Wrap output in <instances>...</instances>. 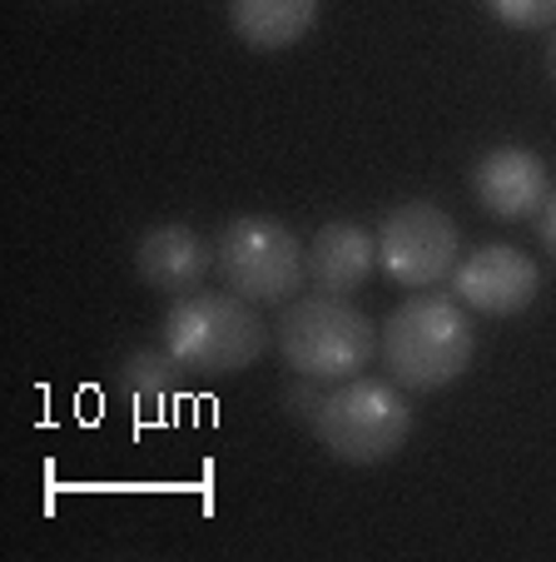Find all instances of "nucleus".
I'll use <instances>...</instances> for the list:
<instances>
[{
	"mask_svg": "<svg viewBox=\"0 0 556 562\" xmlns=\"http://www.w3.org/2000/svg\"><path fill=\"white\" fill-rule=\"evenodd\" d=\"M536 234H542L546 255L556 259V184H552V194H546V204L536 210Z\"/></svg>",
	"mask_w": 556,
	"mask_h": 562,
	"instance_id": "obj_15",
	"label": "nucleus"
},
{
	"mask_svg": "<svg viewBox=\"0 0 556 562\" xmlns=\"http://www.w3.org/2000/svg\"><path fill=\"white\" fill-rule=\"evenodd\" d=\"M512 31H556V0H483Z\"/></svg>",
	"mask_w": 556,
	"mask_h": 562,
	"instance_id": "obj_13",
	"label": "nucleus"
},
{
	"mask_svg": "<svg viewBox=\"0 0 556 562\" xmlns=\"http://www.w3.org/2000/svg\"><path fill=\"white\" fill-rule=\"evenodd\" d=\"M214 269V245L190 224H149L135 245V274L164 299L200 294Z\"/></svg>",
	"mask_w": 556,
	"mask_h": 562,
	"instance_id": "obj_8",
	"label": "nucleus"
},
{
	"mask_svg": "<svg viewBox=\"0 0 556 562\" xmlns=\"http://www.w3.org/2000/svg\"><path fill=\"white\" fill-rule=\"evenodd\" d=\"M452 294L483 318H512L522 308H532V299L542 294V269L526 249L512 245H483L467 259H457L452 269Z\"/></svg>",
	"mask_w": 556,
	"mask_h": 562,
	"instance_id": "obj_7",
	"label": "nucleus"
},
{
	"mask_svg": "<svg viewBox=\"0 0 556 562\" xmlns=\"http://www.w3.org/2000/svg\"><path fill=\"white\" fill-rule=\"evenodd\" d=\"M378 265V234L353 220H333L308 239V284L318 294H353Z\"/></svg>",
	"mask_w": 556,
	"mask_h": 562,
	"instance_id": "obj_10",
	"label": "nucleus"
},
{
	"mask_svg": "<svg viewBox=\"0 0 556 562\" xmlns=\"http://www.w3.org/2000/svg\"><path fill=\"white\" fill-rule=\"evenodd\" d=\"M214 269L249 304H288L308 284V245L273 214H239L214 239Z\"/></svg>",
	"mask_w": 556,
	"mask_h": 562,
	"instance_id": "obj_5",
	"label": "nucleus"
},
{
	"mask_svg": "<svg viewBox=\"0 0 556 562\" xmlns=\"http://www.w3.org/2000/svg\"><path fill=\"white\" fill-rule=\"evenodd\" d=\"M314 434L338 463L373 468L402 453L412 434V408L393 379H343L324 398V414L314 418Z\"/></svg>",
	"mask_w": 556,
	"mask_h": 562,
	"instance_id": "obj_4",
	"label": "nucleus"
},
{
	"mask_svg": "<svg viewBox=\"0 0 556 562\" xmlns=\"http://www.w3.org/2000/svg\"><path fill=\"white\" fill-rule=\"evenodd\" d=\"M273 329L234 289H200L169 304L164 314V349L174 353L194 379H224V373H243L263 359Z\"/></svg>",
	"mask_w": 556,
	"mask_h": 562,
	"instance_id": "obj_2",
	"label": "nucleus"
},
{
	"mask_svg": "<svg viewBox=\"0 0 556 562\" xmlns=\"http://www.w3.org/2000/svg\"><path fill=\"white\" fill-rule=\"evenodd\" d=\"M324 398H328L324 379H308V373H298V383H288V389H284V414L314 424V418L324 414Z\"/></svg>",
	"mask_w": 556,
	"mask_h": 562,
	"instance_id": "obj_14",
	"label": "nucleus"
},
{
	"mask_svg": "<svg viewBox=\"0 0 556 562\" xmlns=\"http://www.w3.org/2000/svg\"><path fill=\"white\" fill-rule=\"evenodd\" d=\"M378 353L402 393H438L473 369L477 329L457 294L412 289L378 329Z\"/></svg>",
	"mask_w": 556,
	"mask_h": 562,
	"instance_id": "obj_1",
	"label": "nucleus"
},
{
	"mask_svg": "<svg viewBox=\"0 0 556 562\" xmlns=\"http://www.w3.org/2000/svg\"><path fill=\"white\" fill-rule=\"evenodd\" d=\"M229 25L249 50H288L318 25V0H229Z\"/></svg>",
	"mask_w": 556,
	"mask_h": 562,
	"instance_id": "obj_12",
	"label": "nucleus"
},
{
	"mask_svg": "<svg viewBox=\"0 0 556 562\" xmlns=\"http://www.w3.org/2000/svg\"><path fill=\"white\" fill-rule=\"evenodd\" d=\"M184 373L190 369H184L164 344H155V349H135V353L120 359L115 393L135 408L139 418H159V414H169V408L184 398Z\"/></svg>",
	"mask_w": 556,
	"mask_h": 562,
	"instance_id": "obj_11",
	"label": "nucleus"
},
{
	"mask_svg": "<svg viewBox=\"0 0 556 562\" xmlns=\"http://www.w3.org/2000/svg\"><path fill=\"white\" fill-rule=\"evenodd\" d=\"M473 190L477 204L487 214H497V220H536V210L552 194V175H546V159L536 149L502 145L477 159Z\"/></svg>",
	"mask_w": 556,
	"mask_h": 562,
	"instance_id": "obj_9",
	"label": "nucleus"
},
{
	"mask_svg": "<svg viewBox=\"0 0 556 562\" xmlns=\"http://www.w3.org/2000/svg\"><path fill=\"white\" fill-rule=\"evenodd\" d=\"M552 80H556V35H552Z\"/></svg>",
	"mask_w": 556,
	"mask_h": 562,
	"instance_id": "obj_16",
	"label": "nucleus"
},
{
	"mask_svg": "<svg viewBox=\"0 0 556 562\" xmlns=\"http://www.w3.org/2000/svg\"><path fill=\"white\" fill-rule=\"evenodd\" d=\"M462 259V234L447 210L408 200L378 224V269L402 289L447 284Z\"/></svg>",
	"mask_w": 556,
	"mask_h": 562,
	"instance_id": "obj_6",
	"label": "nucleus"
},
{
	"mask_svg": "<svg viewBox=\"0 0 556 562\" xmlns=\"http://www.w3.org/2000/svg\"><path fill=\"white\" fill-rule=\"evenodd\" d=\"M279 353L294 373L324 383H343L373 363L378 353V329L358 304H348V294H308L288 299L284 318H279Z\"/></svg>",
	"mask_w": 556,
	"mask_h": 562,
	"instance_id": "obj_3",
	"label": "nucleus"
}]
</instances>
